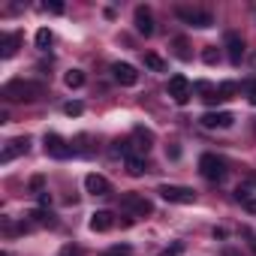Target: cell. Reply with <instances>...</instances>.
I'll return each instance as SVG.
<instances>
[{
  "mask_svg": "<svg viewBox=\"0 0 256 256\" xmlns=\"http://www.w3.org/2000/svg\"><path fill=\"white\" fill-rule=\"evenodd\" d=\"M46 94V84L40 82H24V78H12L4 84V96L10 102H36Z\"/></svg>",
  "mask_w": 256,
  "mask_h": 256,
  "instance_id": "6da1fadb",
  "label": "cell"
},
{
  "mask_svg": "<svg viewBox=\"0 0 256 256\" xmlns=\"http://www.w3.org/2000/svg\"><path fill=\"white\" fill-rule=\"evenodd\" d=\"M157 193L166 202H175V205H193L196 202V190L193 187H181V184H160Z\"/></svg>",
  "mask_w": 256,
  "mask_h": 256,
  "instance_id": "7a4b0ae2",
  "label": "cell"
},
{
  "mask_svg": "<svg viewBox=\"0 0 256 256\" xmlns=\"http://www.w3.org/2000/svg\"><path fill=\"white\" fill-rule=\"evenodd\" d=\"M199 172H202V178H208V181H223V178H226V163H223L217 154H202V157H199Z\"/></svg>",
  "mask_w": 256,
  "mask_h": 256,
  "instance_id": "3957f363",
  "label": "cell"
},
{
  "mask_svg": "<svg viewBox=\"0 0 256 256\" xmlns=\"http://www.w3.org/2000/svg\"><path fill=\"white\" fill-rule=\"evenodd\" d=\"M175 16L181 18V22H187V24H193V28H214V16L211 12H205V10H193V6H178L175 10Z\"/></svg>",
  "mask_w": 256,
  "mask_h": 256,
  "instance_id": "277c9868",
  "label": "cell"
},
{
  "mask_svg": "<svg viewBox=\"0 0 256 256\" xmlns=\"http://www.w3.org/2000/svg\"><path fill=\"white\" fill-rule=\"evenodd\" d=\"M120 208L130 211V214H136V217H145V214L154 211L151 199H145L142 193H124V196H120Z\"/></svg>",
  "mask_w": 256,
  "mask_h": 256,
  "instance_id": "5b68a950",
  "label": "cell"
},
{
  "mask_svg": "<svg viewBox=\"0 0 256 256\" xmlns=\"http://www.w3.org/2000/svg\"><path fill=\"white\" fill-rule=\"evenodd\" d=\"M166 90H169V96H172L178 106H187V102H190V96H193V84H190L184 76H172Z\"/></svg>",
  "mask_w": 256,
  "mask_h": 256,
  "instance_id": "8992f818",
  "label": "cell"
},
{
  "mask_svg": "<svg viewBox=\"0 0 256 256\" xmlns=\"http://www.w3.org/2000/svg\"><path fill=\"white\" fill-rule=\"evenodd\" d=\"M46 154L48 157H54V160H66L70 154H72V148L66 145V139L64 136H58V133H46Z\"/></svg>",
  "mask_w": 256,
  "mask_h": 256,
  "instance_id": "52a82bcc",
  "label": "cell"
},
{
  "mask_svg": "<svg viewBox=\"0 0 256 256\" xmlns=\"http://www.w3.org/2000/svg\"><path fill=\"white\" fill-rule=\"evenodd\" d=\"M112 76H114V82L118 84H124V88H133V84H139V72H136V66L133 64H112Z\"/></svg>",
  "mask_w": 256,
  "mask_h": 256,
  "instance_id": "ba28073f",
  "label": "cell"
},
{
  "mask_svg": "<svg viewBox=\"0 0 256 256\" xmlns=\"http://www.w3.org/2000/svg\"><path fill=\"white\" fill-rule=\"evenodd\" d=\"M28 151H30V139H28V136H22V139H10L6 148L0 151V163H10V160L22 157V154H28Z\"/></svg>",
  "mask_w": 256,
  "mask_h": 256,
  "instance_id": "9c48e42d",
  "label": "cell"
},
{
  "mask_svg": "<svg viewBox=\"0 0 256 256\" xmlns=\"http://www.w3.org/2000/svg\"><path fill=\"white\" fill-rule=\"evenodd\" d=\"M235 124V118L229 114V112H205L202 114V126H208V130H226V126H232Z\"/></svg>",
  "mask_w": 256,
  "mask_h": 256,
  "instance_id": "30bf717a",
  "label": "cell"
},
{
  "mask_svg": "<svg viewBox=\"0 0 256 256\" xmlns=\"http://www.w3.org/2000/svg\"><path fill=\"white\" fill-rule=\"evenodd\" d=\"M84 190H88L90 196H108V193H112V184H108V178L90 172V175L84 178Z\"/></svg>",
  "mask_w": 256,
  "mask_h": 256,
  "instance_id": "8fae6325",
  "label": "cell"
},
{
  "mask_svg": "<svg viewBox=\"0 0 256 256\" xmlns=\"http://www.w3.org/2000/svg\"><path fill=\"white\" fill-rule=\"evenodd\" d=\"M133 22H136V30H139L142 36H151V34H154V16H151L148 6H136Z\"/></svg>",
  "mask_w": 256,
  "mask_h": 256,
  "instance_id": "7c38bea8",
  "label": "cell"
},
{
  "mask_svg": "<svg viewBox=\"0 0 256 256\" xmlns=\"http://www.w3.org/2000/svg\"><path fill=\"white\" fill-rule=\"evenodd\" d=\"M226 52H229V60L238 66V64H241V58H244V40H241L235 30H229V34H226Z\"/></svg>",
  "mask_w": 256,
  "mask_h": 256,
  "instance_id": "4fadbf2b",
  "label": "cell"
},
{
  "mask_svg": "<svg viewBox=\"0 0 256 256\" xmlns=\"http://www.w3.org/2000/svg\"><path fill=\"white\" fill-rule=\"evenodd\" d=\"M114 226V214L112 211H94L90 214V229L94 232H108Z\"/></svg>",
  "mask_w": 256,
  "mask_h": 256,
  "instance_id": "5bb4252c",
  "label": "cell"
},
{
  "mask_svg": "<svg viewBox=\"0 0 256 256\" xmlns=\"http://www.w3.org/2000/svg\"><path fill=\"white\" fill-rule=\"evenodd\" d=\"M124 166H126V175H133V178H142L145 172H148V163H145V157H139V154H130L124 160Z\"/></svg>",
  "mask_w": 256,
  "mask_h": 256,
  "instance_id": "9a60e30c",
  "label": "cell"
},
{
  "mask_svg": "<svg viewBox=\"0 0 256 256\" xmlns=\"http://www.w3.org/2000/svg\"><path fill=\"white\" fill-rule=\"evenodd\" d=\"M18 48H22V34H6L0 42V58H16Z\"/></svg>",
  "mask_w": 256,
  "mask_h": 256,
  "instance_id": "2e32d148",
  "label": "cell"
},
{
  "mask_svg": "<svg viewBox=\"0 0 256 256\" xmlns=\"http://www.w3.org/2000/svg\"><path fill=\"white\" fill-rule=\"evenodd\" d=\"M28 226H54V214H52V211L36 208V211H30V214H28Z\"/></svg>",
  "mask_w": 256,
  "mask_h": 256,
  "instance_id": "e0dca14e",
  "label": "cell"
},
{
  "mask_svg": "<svg viewBox=\"0 0 256 256\" xmlns=\"http://www.w3.org/2000/svg\"><path fill=\"white\" fill-rule=\"evenodd\" d=\"M196 90H202V94H205L202 100H205L208 106H214V102H223V100H220V94H217V88H211L208 82H199V84H196Z\"/></svg>",
  "mask_w": 256,
  "mask_h": 256,
  "instance_id": "ac0fdd59",
  "label": "cell"
},
{
  "mask_svg": "<svg viewBox=\"0 0 256 256\" xmlns=\"http://www.w3.org/2000/svg\"><path fill=\"white\" fill-rule=\"evenodd\" d=\"M64 84H66L70 90H76V88H82V84H84V72H82V70H70V72L64 76Z\"/></svg>",
  "mask_w": 256,
  "mask_h": 256,
  "instance_id": "d6986e66",
  "label": "cell"
},
{
  "mask_svg": "<svg viewBox=\"0 0 256 256\" xmlns=\"http://www.w3.org/2000/svg\"><path fill=\"white\" fill-rule=\"evenodd\" d=\"M145 66H148V70H154V72H166V60H163L160 54H154V52H148V54H145Z\"/></svg>",
  "mask_w": 256,
  "mask_h": 256,
  "instance_id": "ffe728a7",
  "label": "cell"
},
{
  "mask_svg": "<svg viewBox=\"0 0 256 256\" xmlns=\"http://www.w3.org/2000/svg\"><path fill=\"white\" fill-rule=\"evenodd\" d=\"M172 46H175V54H178V60H190V58H193V54H190V46H187V40H184V36H178Z\"/></svg>",
  "mask_w": 256,
  "mask_h": 256,
  "instance_id": "44dd1931",
  "label": "cell"
},
{
  "mask_svg": "<svg viewBox=\"0 0 256 256\" xmlns=\"http://www.w3.org/2000/svg\"><path fill=\"white\" fill-rule=\"evenodd\" d=\"M139 142H142V151H148L151 148V142H154V133L151 130H145V126H136V133H133Z\"/></svg>",
  "mask_w": 256,
  "mask_h": 256,
  "instance_id": "7402d4cb",
  "label": "cell"
},
{
  "mask_svg": "<svg viewBox=\"0 0 256 256\" xmlns=\"http://www.w3.org/2000/svg\"><path fill=\"white\" fill-rule=\"evenodd\" d=\"M48 46H52V30H48V28H42V30H36V48H42V52H48Z\"/></svg>",
  "mask_w": 256,
  "mask_h": 256,
  "instance_id": "603a6c76",
  "label": "cell"
},
{
  "mask_svg": "<svg viewBox=\"0 0 256 256\" xmlns=\"http://www.w3.org/2000/svg\"><path fill=\"white\" fill-rule=\"evenodd\" d=\"M238 88H235V82H223L220 88H217V94H220V100H232V94H235Z\"/></svg>",
  "mask_w": 256,
  "mask_h": 256,
  "instance_id": "cb8c5ba5",
  "label": "cell"
},
{
  "mask_svg": "<svg viewBox=\"0 0 256 256\" xmlns=\"http://www.w3.org/2000/svg\"><path fill=\"white\" fill-rule=\"evenodd\" d=\"M82 112H84L82 102H66V106H64V114H70V118H78Z\"/></svg>",
  "mask_w": 256,
  "mask_h": 256,
  "instance_id": "d4e9b609",
  "label": "cell"
},
{
  "mask_svg": "<svg viewBox=\"0 0 256 256\" xmlns=\"http://www.w3.org/2000/svg\"><path fill=\"white\" fill-rule=\"evenodd\" d=\"M58 256H84V253H82V247L66 244V247H60V253H58Z\"/></svg>",
  "mask_w": 256,
  "mask_h": 256,
  "instance_id": "484cf974",
  "label": "cell"
},
{
  "mask_svg": "<svg viewBox=\"0 0 256 256\" xmlns=\"http://www.w3.org/2000/svg\"><path fill=\"white\" fill-rule=\"evenodd\" d=\"M202 60H205V64H217V48H214V46H208V48L202 52Z\"/></svg>",
  "mask_w": 256,
  "mask_h": 256,
  "instance_id": "4316f807",
  "label": "cell"
},
{
  "mask_svg": "<svg viewBox=\"0 0 256 256\" xmlns=\"http://www.w3.org/2000/svg\"><path fill=\"white\" fill-rule=\"evenodd\" d=\"M46 10H52L54 16H60V12H64V4H60V0H48V4H46Z\"/></svg>",
  "mask_w": 256,
  "mask_h": 256,
  "instance_id": "83f0119b",
  "label": "cell"
},
{
  "mask_svg": "<svg viewBox=\"0 0 256 256\" xmlns=\"http://www.w3.org/2000/svg\"><path fill=\"white\" fill-rule=\"evenodd\" d=\"M166 157H169V160H178V157H181V148H178V145L172 142V145L166 148Z\"/></svg>",
  "mask_w": 256,
  "mask_h": 256,
  "instance_id": "f1b7e54d",
  "label": "cell"
},
{
  "mask_svg": "<svg viewBox=\"0 0 256 256\" xmlns=\"http://www.w3.org/2000/svg\"><path fill=\"white\" fill-rule=\"evenodd\" d=\"M247 100H250V102L256 106V78H253V82L247 84Z\"/></svg>",
  "mask_w": 256,
  "mask_h": 256,
  "instance_id": "f546056e",
  "label": "cell"
},
{
  "mask_svg": "<svg viewBox=\"0 0 256 256\" xmlns=\"http://www.w3.org/2000/svg\"><path fill=\"white\" fill-rule=\"evenodd\" d=\"M241 235H244V238L250 241V247H253V253H256V235H253L250 229H241Z\"/></svg>",
  "mask_w": 256,
  "mask_h": 256,
  "instance_id": "4dcf8cb0",
  "label": "cell"
},
{
  "mask_svg": "<svg viewBox=\"0 0 256 256\" xmlns=\"http://www.w3.org/2000/svg\"><path fill=\"white\" fill-rule=\"evenodd\" d=\"M244 208H247L250 214H256V199H247V202H244Z\"/></svg>",
  "mask_w": 256,
  "mask_h": 256,
  "instance_id": "1f68e13d",
  "label": "cell"
},
{
  "mask_svg": "<svg viewBox=\"0 0 256 256\" xmlns=\"http://www.w3.org/2000/svg\"><path fill=\"white\" fill-rule=\"evenodd\" d=\"M30 187H34V190H42V178H40V175H36V178H34V181H30Z\"/></svg>",
  "mask_w": 256,
  "mask_h": 256,
  "instance_id": "d6a6232c",
  "label": "cell"
},
{
  "mask_svg": "<svg viewBox=\"0 0 256 256\" xmlns=\"http://www.w3.org/2000/svg\"><path fill=\"white\" fill-rule=\"evenodd\" d=\"M223 256H241V250H235V247H226V250H223Z\"/></svg>",
  "mask_w": 256,
  "mask_h": 256,
  "instance_id": "836d02e7",
  "label": "cell"
},
{
  "mask_svg": "<svg viewBox=\"0 0 256 256\" xmlns=\"http://www.w3.org/2000/svg\"><path fill=\"white\" fill-rule=\"evenodd\" d=\"M253 18H256V12H253Z\"/></svg>",
  "mask_w": 256,
  "mask_h": 256,
  "instance_id": "e575fe53",
  "label": "cell"
}]
</instances>
